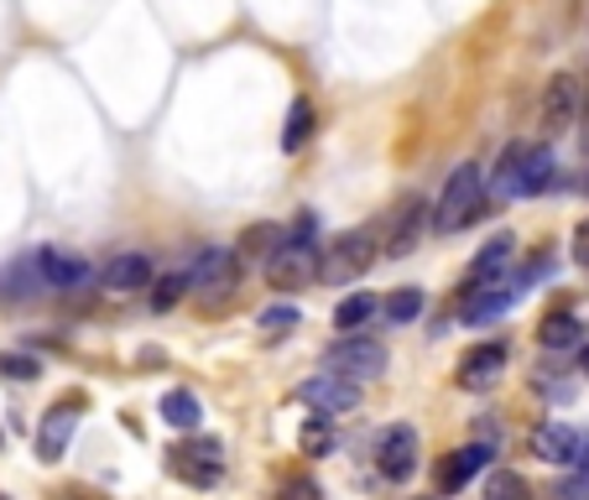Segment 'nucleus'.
I'll use <instances>...</instances> for the list:
<instances>
[{
    "label": "nucleus",
    "instance_id": "13",
    "mask_svg": "<svg viewBox=\"0 0 589 500\" xmlns=\"http://www.w3.org/2000/svg\"><path fill=\"white\" fill-rule=\"evenodd\" d=\"M506 360H511V349H506V339H486V345L465 349V360H459L454 380H459L465 391H490V386L501 380Z\"/></svg>",
    "mask_w": 589,
    "mask_h": 500
},
{
    "label": "nucleus",
    "instance_id": "14",
    "mask_svg": "<svg viewBox=\"0 0 589 500\" xmlns=\"http://www.w3.org/2000/svg\"><path fill=\"white\" fill-rule=\"evenodd\" d=\"M573 121H579V79L558 73V79H548V89H542L538 125H542V136H563Z\"/></svg>",
    "mask_w": 589,
    "mask_h": 500
},
{
    "label": "nucleus",
    "instance_id": "16",
    "mask_svg": "<svg viewBox=\"0 0 589 500\" xmlns=\"http://www.w3.org/2000/svg\"><path fill=\"white\" fill-rule=\"evenodd\" d=\"M532 453H538L542 465H579V432L569 422H542L532 432Z\"/></svg>",
    "mask_w": 589,
    "mask_h": 500
},
{
    "label": "nucleus",
    "instance_id": "30",
    "mask_svg": "<svg viewBox=\"0 0 589 500\" xmlns=\"http://www.w3.org/2000/svg\"><path fill=\"white\" fill-rule=\"evenodd\" d=\"M256 324H261V334H266V339H282L287 328H297V324H303V313H297L293 303H282V308H266V313H261Z\"/></svg>",
    "mask_w": 589,
    "mask_h": 500
},
{
    "label": "nucleus",
    "instance_id": "23",
    "mask_svg": "<svg viewBox=\"0 0 589 500\" xmlns=\"http://www.w3.org/2000/svg\"><path fill=\"white\" fill-rule=\"evenodd\" d=\"M297 449H303V459H324V453H334V417L313 412L308 422H303V432H297Z\"/></svg>",
    "mask_w": 589,
    "mask_h": 500
},
{
    "label": "nucleus",
    "instance_id": "12",
    "mask_svg": "<svg viewBox=\"0 0 589 500\" xmlns=\"http://www.w3.org/2000/svg\"><path fill=\"white\" fill-rule=\"evenodd\" d=\"M490 459H496V443H465V449H454L438 459V496H459L475 475H486Z\"/></svg>",
    "mask_w": 589,
    "mask_h": 500
},
{
    "label": "nucleus",
    "instance_id": "9",
    "mask_svg": "<svg viewBox=\"0 0 589 500\" xmlns=\"http://www.w3.org/2000/svg\"><path fill=\"white\" fill-rule=\"evenodd\" d=\"M428 225H434V204H428V198H407V204H397L392 225H386L382 256L386 261H407L417 251V241H423V229H428Z\"/></svg>",
    "mask_w": 589,
    "mask_h": 500
},
{
    "label": "nucleus",
    "instance_id": "8",
    "mask_svg": "<svg viewBox=\"0 0 589 500\" xmlns=\"http://www.w3.org/2000/svg\"><path fill=\"white\" fill-rule=\"evenodd\" d=\"M417 453H423V438H417L413 422H392V428L376 438V469H382L392 484H407L417 475Z\"/></svg>",
    "mask_w": 589,
    "mask_h": 500
},
{
    "label": "nucleus",
    "instance_id": "36",
    "mask_svg": "<svg viewBox=\"0 0 589 500\" xmlns=\"http://www.w3.org/2000/svg\"><path fill=\"white\" fill-rule=\"evenodd\" d=\"M579 465L589 469V432H579Z\"/></svg>",
    "mask_w": 589,
    "mask_h": 500
},
{
    "label": "nucleus",
    "instance_id": "38",
    "mask_svg": "<svg viewBox=\"0 0 589 500\" xmlns=\"http://www.w3.org/2000/svg\"><path fill=\"white\" fill-rule=\"evenodd\" d=\"M585 376H589V349H585Z\"/></svg>",
    "mask_w": 589,
    "mask_h": 500
},
{
    "label": "nucleus",
    "instance_id": "15",
    "mask_svg": "<svg viewBox=\"0 0 589 500\" xmlns=\"http://www.w3.org/2000/svg\"><path fill=\"white\" fill-rule=\"evenodd\" d=\"M79 407H84V401L69 397L42 417V428H37V459H42V465H58V459L69 453V438H73V428H79Z\"/></svg>",
    "mask_w": 589,
    "mask_h": 500
},
{
    "label": "nucleus",
    "instance_id": "28",
    "mask_svg": "<svg viewBox=\"0 0 589 500\" xmlns=\"http://www.w3.org/2000/svg\"><path fill=\"white\" fill-rule=\"evenodd\" d=\"M183 293H193L189 272H167V276H156V282H152V308H156V313L177 308V303H183Z\"/></svg>",
    "mask_w": 589,
    "mask_h": 500
},
{
    "label": "nucleus",
    "instance_id": "17",
    "mask_svg": "<svg viewBox=\"0 0 589 500\" xmlns=\"http://www.w3.org/2000/svg\"><path fill=\"white\" fill-rule=\"evenodd\" d=\"M100 282L110 293H141V287H152V261L141 256V251H131V256L121 251L115 261H104Z\"/></svg>",
    "mask_w": 589,
    "mask_h": 500
},
{
    "label": "nucleus",
    "instance_id": "27",
    "mask_svg": "<svg viewBox=\"0 0 589 500\" xmlns=\"http://www.w3.org/2000/svg\"><path fill=\"white\" fill-rule=\"evenodd\" d=\"M370 313H376V293H355V297H345V303L334 308V328H339V334H355Z\"/></svg>",
    "mask_w": 589,
    "mask_h": 500
},
{
    "label": "nucleus",
    "instance_id": "21",
    "mask_svg": "<svg viewBox=\"0 0 589 500\" xmlns=\"http://www.w3.org/2000/svg\"><path fill=\"white\" fill-rule=\"evenodd\" d=\"M579 334H585V324H579V318H573V313H548V318H542L538 324V345L542 349H573L579 345Z\"/></svg>",
    "mask_w": 589,
    "mask_h": 500
},
{
    "label": "nucleus",
    "instance_id": "18",
    "mask_svg": "<svg viewBox=\"0 0 589 500\" xmlns=\"http://www.w3.org/2000/svg\"><path fill=\"white\" fill-rule=\"evenodd\" d=\"M521 173H527V141H511L490 173V193L496 198H521Z\"/></svg>",
    "mask_w": 589,
    "mask_h": 500
},
{
    "label": "nucleus",
    "instance_id": "22",
    "mask_svg": "<svg viewBox=\"0 0 589 500\" xmlns=\"http://www.w3.org/2000/svg\"><path fill=\"white\" fill-rule=\"evenodd\" d=\"M199 417H204V407H199L193 391H167V397H162V422H167V428L193 432L199 428Z\"/></svg>",
    "mask_w": 589,
    "mask_h": 500
},
{
    "label": "nucleus",
    "instance_id": "35",
    "mask_svg": "<svg viewBox=\"0 0 589 500\" xmlns=\"http://www.w3.org/2000/svg\"><path fill=\"white\" fill-rule=\"evenodd\" d=\"M579 115L589 121V73H585V84H579Z\"/></svg>",
    "mask_w": 589,
    "mask_h": 500
},
{
    "label": "nucleus",
    "instance_id": "2",
    "mask_svg": "<svg viewBox=\"0 0 589 500\" xmlns=\"http://www.w3.org/2000/svg\"><path fill=\"white\" fill-rule=\"evenodd\" d=\"M376 229L370 225H355V229H339L329 245H324V276L318 282H329V287H345L355 276L370 272V261H376Z\"/></svg>",
    "mask_w": 589,
    "mask_h": 500
},
{
    "label": "nucleus",
    "instance_id": "34",
    "mask_svg": "<svg viewBox=\"0 0 589 500\" xmlns=\"http://www.w3.org/2000/svg\"><path fill=\"white\" fill-rule=\"evenodd\" d=\"M573 261L589 272V220H579V229H573Z\"/></svg>",
    "mask_w": 589,
    "mask_h": 500
},
{
    "label": "nucleus",
    "instance_id": "10",
    "mask_svg": "<svg viewBox=\"0 0 589 500\" xmlns=\"http://www.w3.org/2000/svg\"><path fill=\"white\" fill-rule=\"evenodd\" d=\"M32 261H37V272H42V282H48V293H84L89 282H94V266L84 256H73V251H58V245L32 251Z\"/></svg>",
    "mask_w": 589,
    "mask_h": 500
},
{
    "label": "nucleus",
    "instance_id": "1",
    "mask_svg": "<svg viewBox=\"0 0 589 500\" xmlns=\"http://www.w3.org/2000/svg\"><path fill=\"white\" fill-rule=\"evenodd\" d=\"M480 214H486V173H480L475 162H465V167H454L444 193H438L434 229L438 235H459V229H469Z\"/></svg>",
    "mask_w": 589,
    "mask_h": 500
},
{
    "label": "nucleus",
    "instance_id": "11",
    "mask_svg": "<svg viewBox=\"0 0 589 500\" xmlns=\"http://www.w3.org/2000/svg\"><path fill=\"white\" fill-rule=\"evenodd\" d=\"M293 397L303 401V407H313V412H324V417H345V412L360 407V386L345 380V376H313V380L297 386Z\"/></svg>",
    "mask_w": 589,
    "mask_h": 500
},
{
    "label": "nucleus",
    "instance_id": "33",
    "mask_svg": "<svg viewBox=\"0 0 589 500\" xmlns=\"http://www.w3.org/2000/svg\"><path fill=\"white\" fill-rule=\"evenodd\" d=\"M282 500H324V490H318V480H308V475H293V480L282 484Z\"/></svg>",
    "mask_w": 589,
    "mask_h": 500
},
{
    "label": "nucleus",
    "instance_id": "26",
    "mask_svg": "<svg viewBox=\"0 0 589 500\" xmlns=\"http://www.w3.org/2000/svg\"><path fill=\"white\" fill-rule=\"evenodd\" d=\"M313 136V104L308 100H293L287 110V125H282V152H303Z\"/></svg>",
    "mask_w": 589,
    "mask_h": 500
},
{
    "label": "nucleus",
    "instance_id": "5",
    "mask_svg": "<svg viewBox=\"0 0 589 500\" xmlns=\"http://www.w3.org/2000/svg\"><path fill=\"white\" fill-rule=\"evenodd\" d=\"M386 365H392V355H386L382 339H370V334H345L339 345H329V370L345 380H382Z\"/></svg>",
    "mask_w": 589,
    "mask_h": 500
},
{
    "label": "nucleus",
    "instance_id": "29",
    "mask_svg": "<svg viewBox=\"0 0 589 500\" xmlns=\"http://www.w3.org/2000/svg\"><path fill=\"white\" fill-rule=\"evenodd\" d=\"M382 313L392 324H413L417 313H423V287H397V293L382 303Z\"/></svg>",
    "mask_w": 589,
    "mask_h": 500
},
{
    "label": "nucleus",
    "instance_id": "4",
    "mask_svg": "<svg viewBox=\"0 0 589 500\" xmlns=\"http://www.w3.org/2000/svg\"><path fill=\"white\" fill-rule=\"evenodd\" d=\"M167 469L183 484H193V490H209V484H220V475H225V443L220 438H189V443L167 449Z\"/></svg>",
    "mask_w": 589,
    "mask_h": 500
},
{
    "label": "nucleus",
    "instance_id": "31",
    "mask_svg": "<svg viewBox=\"0 0 589 500\" xmlns=\"http://www.w3.org/2000/svg\"><path fill=\"white\" fill-rule=\"evenodd\" d=\"M0 376L6 380H37L42 376V360H37V355H21V349H6V355H0Z\"/></svg>",
    "mask_w": 589,
    "mask_h": 500
},
{
    "label": "nucleus",
    "instance_id": "40",
    "mask_svg": "<svg viewBox=\"0 0 589 500\" xmlns=\"http://www.w3.org/2000/svg\"><path fill=\"white\" fill-rule=\"evenodd\" d=\"M417 500H423V496H417Z\"/></svg>",
    "mask_w": 589,
    "mask_h": 500
},
{
    "label": "nucleus",
    "instance_id": "32",
    "mask_svg": "<svg viewBox=\"0 0 589 500\" xmlns=\"http://www.w3.org/2000/svg\"><path fill=\"white\" fill-rule=\"evenodd\" d=\"M542 500H589V480H554Z\"/></svg>",
    "mask_w": 589,
    "mask_h": 500
},
{
    "label": "nucleus",
    "instance_id": "39",
    "mask_svg": "<svg viewBox=\"0 0 589 500\" xmlns=\"http://www.w3.org/2000/svg\"><path fill=\"white\" fill-rule=\"evenodd\" d=\"M0 500H6V496H0Z\"/></svg>",
    "mask_w": 589,
    "mask_h": 500
},
{
    "label": "nucleus",
    "instance_id": "20",
    "mask_svg": "<svg viewBox=\"0 0 589 500\" xmlns=\"http://www.w3.org/2000/svg\"><path fill=\"white\" fill-rule=\"evenodd\" d=\"M511 256H517V241H511V235L486 241V245H480V256L469 261V282H490V276H501L506 266H511Z\"/></svg>",
    "mask_w": 589,
    "mask_h": 500
},
{
    "label": "nucleus",
    "instance_id": "6",
    "mask_svg": "<svg viewBox=\"0 0 589 500\" xmlns=\"http://www.w3.org/2000/svg\"><path fill=\"white\" fill-rule=\"evenodd\" d=\"M189 282L204 303H225V297L241 287V251H225V245L199 251V261L189 266Z\"/></svg>",
    "mask_w": 589,
    "mask_h": 500
},
{
    "label": "nucleus",
    "instance_id": "7",
    "mask_svg": "<svg viewBox=\"0 0 589 500\" xmlns=\"http://www.w3.org/2000/svg\"><path fill=\"white\" fill-rule=\"evenodd\" d=\"M527 293V276H490V282H469L465 293H459V318L465 324H490V318H501L517 297Z\"/></svg>",
    "mask_w": 589,
    "mask_h": 500
},
{
    "label": "nucleus",
    "instance_id": "25",
    "mask_svg": "<svg viewBox=\"0 0 589 500\" xmlns=\"http://www.w3.org/2000/svg\"><path fill=\"white\" fill-rule=\"evenodd\" d=\"M282 245H287V229H282V225H251L241 235V261L245 256H266V261H272Z\"/></svg>",
    "mask_w": 589,
    "mask_h": 500
},
{
    "label": "nucleus",
    "instance_id": "3",
    "mask_svg": "<svg viewBox=\"0 0 589 500\" xmlns=\"http://www.w3.org/2000/svg\"><path fill=\"white\" fill-rule=\"evenodd\" d=\"M318 276H324V251L313 241H303V235H287V245L266 261V282H272L277 293H303Z\"/></svg>",
    "mask_w": 589,
    "mask_h": 500
},
{
    "label": "nucleus",
    "instance_id": "37",
    "mask_svg": "<svg viewBox=\"0 0 589 500\" xmlns=\"http://www.w3.org/2000/svg\"><path fill=\"white\" fill-rule=\"evenodd\" d=\"M63 500H104V496H94V490H69Z\"/></svg>",
    "mask_w": 589,
    "mask_h": 500
},
{
    "label": "nucleus",
    "instance_id": "19",
    "mask_svg": "<svg viewBox=\"0 0 589 500\" xmlns=\"http://www.w3.org/2000/svg\"><path fill=\"white\" fill-rule=\"evenodd\" d=\"M558 183V156L548 146H527V173H521V198H538Z\"/></svg>",
    "mask_w": 589,
    "mask_h": 500
},
{
    "label": "nucleus",
    "instance_id": "24",
    "mask_svg": "<svg viewBox=\"0 0 589 500\" xmlns=\"http://www.w3.org/2000/svg\"><path fill=\"white\" fill-rule=\"evenodd\" d=\"M486 500H538V490H532L527 475H517V469H490L486 475Z\"/></svg>",
    "mask_w": 589,
    "mask_h": 500
}]
</instances>
